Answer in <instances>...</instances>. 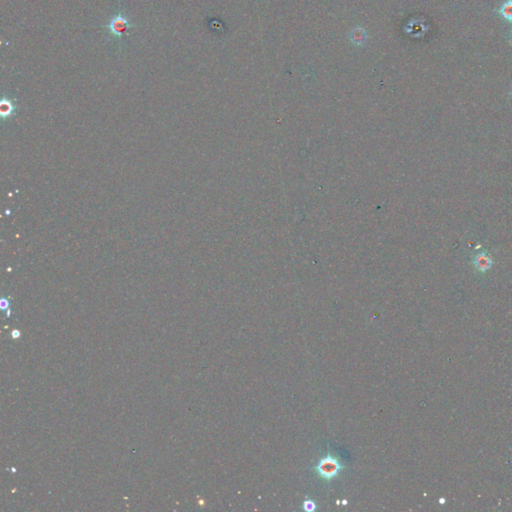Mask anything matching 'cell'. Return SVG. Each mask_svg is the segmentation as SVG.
Instances as JSON below:
<instances>
[{
	"mask_svg": "<svg viewBox=\"0 0 512 512\" xmlns=\"http://www.w3.org/2000/svg\"><path fill=\"white\" fill-rule=\"evenodd\" d=\"M133 27L134 26L132 25V23L130 22V20L123 11H119L116 15H114L109 20L108 24L105 26L108 32L118 40H121L122 36L130 28Z\"/></svg>",
	"mask_w": 512,
	"mask_h": 512,
	"instance_id": "6da1fadb",
	"label": "cell"
},
{
	"mask_svg": "<svg viewBox=\"0 0 512 512\" xmlns=\"http://www.w3.org/2000/svg\"><path fill=\"white\" fill-rule=\"evenodd\" d=\"M342 468L343 466L338 462L336 458H334L332 455H327L319 462L316 470L321 478L329 481L338 474V472Z\"/></svg>",
	"mask_w": 512,
	"mask_h": 512,
	"instance_id": "7a4b0ae2",
	"label": "cell"
},
{
	"mask_svg": "<svg viewBox=\"0 0 512 512\" xmlns=\"http://www.w3.org/2000/svg\"><path fill=\"white\" fill-rule=\"evenodd\" d=\"M475 268L481 273H484V272H488L492 265H493V260L492 258L490 257L489 253H487L486 251H481V252H478L474 257H473V260H472Z\"/></svg>",
	"mask_w": 512,
	"mask_h": 512,
	"instance_id": "3957f363",
	"label": "cell"
},
{
	"mask_svg": "<svg viewBox=\"0 0 512 512\" xmlns=\"http://www.w3.org/2000/svg\"><path fill=\"white\" fill-rule=\"evenodd\" d=\"M15 111H16V105L14 101L9 97L4 96L0 101V114L2 121L4 122L11 118L15 114Z\"/></svg>",
	"mask_w": 512,
	"mask_h": 512,
	"instance_id": "277c9868",
	"label": "cell"
},
{
	"mask_svg": "<svg viewBox=\"0 0 512 512\" xmlns=\"http://www.w3.org/2000/svg\"><path fill=\"white\" fill-rule=\"evenodd\" d=\"M368 38V34L362 26H356L349 33V39L353 45L362 47L365 45Z\"/></svg>",
	"mask_w": 512,
	"mask_h": 512,
	"instance_id": "5b68a950",
	"label": "cell"
},
{
	"mask_svg": "<svg viewBox=\"0 0 512 512\" xmlns=\"http://www.w3.org/2000/svg\"><path fill=\"white\" fill-rule=\"evenodd\" d=\"M499 13L507 21H512V0H508L501 5Z\"/></svg>",
	"mask_w": 512,
	"mask_h": 512,
	"instance_id": "8992f818",
	"label": "cell"
},
{
	"mask_svg": "<svg viewBox=\"0 0 512 512\" xmlns=\"http://www.w3.org/2000/svg\"><path fill=\"white\" fill-rule=\"evenodd\" d=\"M303 509L305 511H314L316 509V504L311 500H306L303 502Z\"/></svg>",
	"mask_w": 512,
	"mask_h": 512,
	"instance_id": "52a82bcc",
	"label": "cell"
},
{
	"mask_svg": "<svg viewBox=\"0 0 512 512\" xmlns=\"http://www.w3.org/2000/svg\"><path fill=\"white\" fill-rule=\"evenodd\" d=\"M9 306H10V303H9V300L8 298L6 297H2L1 300H0V307L2 310H6L7 311V317L10 316V310H9Z\"/></svg>",
	"mask_w": 512,
	"mask_h": 512,
	"instance_id": "ba28073f",
	"label": "cell"
},
{
	"mask_svg": "<svg viewBox=\"0 0 512 512\" xmlns=\"http://www.w3.org/2000/svg\"><path fill=\"white\" fill-rule=\"evenodd\" d=\"M12 336H13V338H19L20 332H18V330H13L12 332Z\"/></svg>",
	"mask_w": 512,
	"mask_h": 512,
	"instance_id": "9c48e42d",
	"label": "cell"
}]
</instances>
